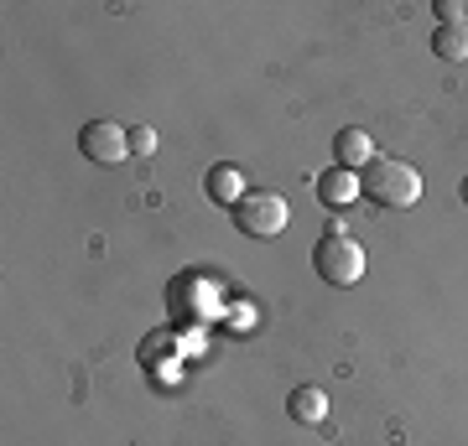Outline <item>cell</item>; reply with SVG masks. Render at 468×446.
<instances>
[{
	"label": "cell",
	"mask_w": 468,
	"mask_h": 446,
	"mask_svg": "<svg viewBox=\"0 0 468 446\" xmlns=\"http://www.w3.org/2000/svg\"><path fill=\"white\" fill-rule=\"evenodd\" d=\"M203 192H208L218 208H234V202L245 198L250 187H245V171H239V166H208V177H203Z\"/></svg>",
	"instance_id": "ba28073f"
},
{
	"label": "cell",
	"mask_w": 468,
	"mask_h": 446,
	"mask_svg": "<svg viewBox=\"0 0 468 446\" xmlns=\"http://www.w3.org/2000/svg\"><path fill=\"white\" fill-rule=\"evenodd\" d=\"M380 150H375V140H369V130H359V125H344V130L334 135V166H349V171H365L369 161H375Z\"/></svg>",
	"instance_id": "52a82bcc"
},
{
	"label": "cell",
	"mask_w": 468,
	"mask_h": 446,
	"mask_svg": "<svg viewBox=\"0 0 468 446\" xmlns=\"http://www.w3.org/2000/svg\"><path fill=\"white\" fill-rule=\"evenodd\" d=\"M167 306L172 316H183V322H208V316L224 306V296L214 291V281H203V275H177L167 285Z\"/></svg>",
	"instance_id": "277c9868"
},
{
	"label": "cell",
	"mask_w": 468,
	"mask_h": 446,
	"mask_svg": "<svg viewBox=\"0 0 468 446\" xmlns=\"http://www.w3.org/2000/svg\"><path fill=\"white\" fill-rule=\"evenodd\" d=\"M313 270H318V281H328V285H359L365 281V244L334 218V223L323 229L318 249H313Z\"/></svg>",
	"instance_id": "7a4b0ae2"
},
{
	"label": "cell",
	"mask_w": 468,
	"mask_h": 446,
	"mask_svg": "<svg viewBox=\"0 0 468 446\" xmlns=\"http://www.w3.org/2000/svg\"><path fill=\"white\" fill-rule=\"evenodd\" d=\"M313 192H318V202L334 208V213L365 198V192H359V171H349V166H323L318 177H313Z\"/></svg>",
	"instance_id": "8992f818"
},
{
	"label": "cell",
	"mask_w": 468,
	"mask_h": 446,
	"mask_svg": "<svg viewBox=\"0 0 468 446\" xmlns=\"http://www.w3.org/2000/svg\"><path fill=\"white\" fill-rule=\"evenodd\" d=\"M437 26H452V21H468V0H432Z\"/></svg>",
	"instance_id": "8fae6325"
},
{
	"label": "cell",
	"mask_w": 468,
	"mask_h": 446,
	"mask_svg": "<svg viewBox=\"0 0 468 446\" xmlns=\"http://www.w3.org/2000/svg\"><path fill=\"white\" fill-rule=\"evenodd\" d=\"M79 150L100 166H120L131 156V130L115 125V119H89L84 130H79Z\"/></svg>",
	"instance_id": "5b68a950"
},
{
	"label": "cell",
	"mask_w": 468,
	"mask_h": 446,
	"mask_svg": "<svg viewBox=\"0 0 468 446\" xmlns=\"http://www.w3.org/2000/svg\"><path fill=\"white\" fill-rule=\"evenodd\" d=\"M286 415H292L297 426H318L323 415H328V395H323L318 384H297L292 399H286Z\"/></svg>",
	"instance_id": "9c48e42d"
},
{
	"label": "cell",
	"mask_w": 468,
	"mask_h": 446,
	"mask_svg": "<svg viewBox=\"0 0 468 446\" xmlns=\"http://www.w3.org/2000/svg\"><path fill=\"white\" fill-rule=\"evenodd\" d=\"M458 198H463V202H468V177H463V187H458Z\"/></svg>",
	"instance_id": "5bb4252c"
},
{
	"label": "cell",
	"mask_w": 468,
	"mask_h": 446,
	"mask_svg": "<svg viewBox=\"0 0 468 446\" xmlns=\"http://www.w3.org/2000/svg\"><path fill=\"white\" fill-rule=\"evenodd\" d=\"M131 156H156V130L151 125H135L131 130Z\"/></svg>",
	"instance_id": "7c38bea8"
},
{
	"label": "cell",
	"mask_w": 468,
	"mask_h": 446,
	"mask_svg": "<svg viewBox=\"0 0 468 446\" xmlns=\"http://www.w3.org/2000/svg\"><path fill=\"white\" fill-rule=\"evenodd\" d=\"M229 327L234 332H250L255 327V306H250V301H239V306L229 312Z\"/></svg>",
	"instance_id": "4fadbf2b"
},
{
	"label": "cell",
	"mask_w": 468,
	"mask_h": 446,
	"mask_svg": "<svg viewBox=\"0 0 468 446\" xmlns=\"http://www.w3.org/2000/svg\"><path fill=\"white\" fill-rule=\"evenodd\" d=\"M432 52L442 57V63H468V21L432 26Z\"/></svg>",
	"instance_id": "30bf717a"
},
{
	"label": "cell",
	"mask_w": 468,
	"mask_h": 446,
	"mask_svg": "<svg viewBox=\"0 0 468 446\" xmlns=\"http://www.w3.org/2000/svg\"><path fill=\"white\" fill-rule=\"evenodd\" d=\"M286 223H292V208H286V198L271 192V187L245 192V198L234 202V229L245 233V239H276Z\"/></svg>",
	"instance_id": "3957f363"
},
{
	"label": "cell",
	"mask_w": 468,
	"mask_h": 446,
	"mask_svg": "<svg viewBox=\"0 0 468 446\" xmlns=\"http://www.w3.org/2000/svg\"><path fill=\"white\" fill-rule=\"evenodd\" d=\"M359 192L380 208H417L421 202V171L401 156H375L359 171Z\"/></svg>",
	"instance_id": "6da1fadb"
}]
</instances>
